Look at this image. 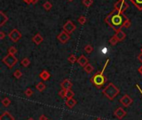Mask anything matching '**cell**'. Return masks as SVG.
<instances>
[{
  "instance_id": "cell-1",
  "label": "cell",
  "mask_w": 142,
  "mask_h": 120,
  "mask_svg": "<svg viewBox=\"0 0 142 120\" xmlns=\"http://www.w3.org/2000/svg\"><path fill=\"white\" fill-rule=\"evenodd\" d=\"M119 93H120L119 88L111 83H109V84L103 89L104 95L110 100H113L114 98L119 94Z\"/></svg>"
},
{
  "instance_id": "cell-2",
  "label": "cell",
  "mask_w": 142,
  "mask_h": 120,
  "mask_svg": "<svg viewBox=\"0 0 142 120\" xmlns=\"http://www.w3.org/2000/svg\"><path fill=\"white\" fill-rule=\"evenodd\" d=\"M107 64V63H106ZM106 64H105V67L103 68V70L101 71V73H99L97 74H96L94 77L92 78V82L94 83V84L97 87V88H100V87H101L102 85L104 84V83H105V77L103 76V72H104V69H105V68L106 67Z\"/></svg>"
},
{
  "instance_id": "cell-3",
  "label": "cell",
  "mask_w": 142,
  "mask_h": 120,
  "mask_svg": "<svg viewBox=\"0 0 142 120\" xmlns=\"http://www.w3.org/2000/svg\"><path fill=\"white\" fill-rule=\"evenodd\" d=\"M3 61L4 63L8 66V68H13V66L17 64V59L15 58L14 55H12V54H8L7 56L5 57V58L3 59Z\"/></svg>"
},
{
  "instance_id": "cell-4",
  "label": "cell",
  "mask_w": 142,
  "mask_h": 120,
  "mask_svg": "<svg viewBox=\"0 0 142 120\" xmlns=\"http://www.w3.org/2000/svg\"><path fill=\"white\" fill-rule=\"evenodd\" d=\"M123 23H124V19L121 15L116 14V15H114L111 18V23H112L113 26H116V27L121 26L123 24Z\"/></svg>"
},
{
  "instance_id": "cell-5",
  "label": "cell",
  "mask_w": 142,
  "mask_h": 120,
  "mask_svg": "<svg viewBox=\"0 0 142 120\" xmlns=\"http://www.w3.org/2000/svg\"><path fill=\"white\" fill-rule=\"evenodd\" d=\"M120 102L121 103L122 105H124L125 107H129L130 105L132 103V99L130 97L129 95L127 94H125L123 96V97L120 99Z\"/></svg>"
},
{
  "instance_id": "cell-6",
  "label": "cell",
  "mask_w": 142,
  "mask_h": 120,
  "mask_svg": "<svg viewBox=\"0 0 142 120\" xmlns=\"http://www.w3.org/2000/svg\"><path fill=\"white\" fill-rule=\"evenodd\" d=\"M9 38H11L12 41L17 42L20 39V38H21V34L19 31H17V30L14 29L9 34Z\"/></svg>"
},
{
  "instance_id": "cell-7",
  "label": "cell",
  "mask_w": 142,
  "mask_h": 120,
  "mask_svg": "<svg viewBox=\"0 0 142 120\" xmlns=\"http://www.w3.org/2000/svg\"><path fill=\"white\" fill-rule=\"evenodd\" d=\"M114 114L118 119H122L126 115V113L122 108H118V109H116V111L114 112Z\"/></svg>"
},
{
  "instance_id": "cell-8",
  "label": "cell",
  "mask_w": 142,
  "mask_h": 120,
  "mask_svg": "<svg viewBox=\"0 0 142 120\" xmlns=\"http://www.w3.org/2000/svg\"><path fill=\"white\" fill-rule=\"evenodd\" d=\"M57 38H58V40L61 42L62 43H66L69 39H70V36H69L67 34V33H65V32H62L59 35H58V37H57Z\"/></svg>"
},
{
  "instance_id": "cell-9",
  "label": "cell",
  "mask_w": 142,
  "mask_h": 120,
  "mask_svg": "<svg viewBox=\"0 0 142 120\" xmlns=\"http://www.w3.org/2000/svg\"><path fill=\"white\" fill-rule=\"evenodd\" d=\"M64 28V30L67 33V34H71V33H72L75 30L76 27H75L74 24H72L71 22H68L64 25V28Z\"/></svg>"
},
{
  "instance_id": "cell-10",
  "label": "cell",
  "mask_w": 142,
  "mask_h": 120,
  "mask_svg": "<svg viewBox=\"0 0 142 120\" xmlns=\"http://www.w3.org/2000/svg\"><path fill=\"white\" fill-rule=\"evenodd\" d=\"M61 87L62 88V89H65V90H69L72 88V83H71V81L69 79H65L63 80L62 83H61Z\"/></svg>"
},
{
  "instance_id": "cell-11",
  "label": "cell",
  "mask_w": 142,
  "mask_h": 120,
  "mask_svg": "<svg viewBox=\"0 0 142 120\" xmlns=\"http://www.w3.org/2000/svg\"><path fill=\"white\" fill-rule=\"evenodd\" d=\"M76 104H77V100H75L73 98H66V107L69 108V109H72L73 107L76 106Z\"/></svg>"
},
{
  "instance_id": "cell-12",
  "label": "cell",
  "mask_w": 142,
  "mask_h": 120,
  "mask_svg": "<svg viewBox=\"0 0 142 120\" xmlns=\"http://www.w3.org/2000/svg\"><path fill=\"white\" fill-rule=\"evenodd\" d=\"M0 120H14V118L8 112H4L0 116Z\"/></svg>"
},
{
  "instance_id": "cell-13",
  "label": "cell",
  "mask_w": 142,
  "mask_h": 120,
  "mask_svg": "<svg viewBox=\"0 0 142 120\" xmlns=\"http://www.w3.org/2000/svg\"><path fill=\"white\" fill-rule=\"evenodd\" d=\"M87 62H88V60H87V58H86L85 56H83V55L81 56L80 58H78V60H77V63L81 66V67H85L86 64H87Z\"/></svg>"
},
{
  "instance_id": "cell-14",
  "label": "cell",
  "mask_w": 142,
  "mask_h": 120,
  "mask_svg": "<svg viewBox=\"0 0 142 120\" xmlns=\"http://www.w3.org/2000/svg\"><path fill=\"white\" fill-rule=\"evenodd\" d=\"M39 77H40L43 80L47 81V79H49V78L51 77V74H50L49 73H48L47 71L43 70V71L40 73V75H39Z\"/></svg>"
},
{
  "instance_id": "cell-15",
  "label": "cell",
  "mask_w": 142,
  "mask_h": 120,
  "mask_svg": "<svg viewBox=\"0 0 142 120\" xmlns=\"http://www.w3.org/2000/svg\"><path fill=\"white\" fill-rule=\"evenodd\" d=\"M32 40L35 42L37 44H39V43H41L42 42H43V37H42V36L40 35V34H36L34 37H33V38H32Z\"/></svg>"
},
{
  "instance_id": "cell-16",
  "label": "cell",
  "mask_w": 142,
  "mask_h": 120,
  "mask_svg": "<svg viewBox=\"0 0 142 120\" xmlns=\"http://www.w3.org/2000/svg\"><path fill=\"white\" fill-rule=\"evenodd\" d=\"M116 37L117 39H118V41H122L124 38H126V34H124L122 31H118L117 34H116Z\"/></svg>"
},
{
  "instance_id": "cell-17",
  "label": "cell",
  "mask_w": 142,
  "mask_h": 120,
  "mask_svg": "<svg viewBox=\"0 0 142 120\" xmlns=\"http://www.w3.org/2000/svg\"><path fill=\"white\" fill-rule=\"evenodd\" d=\"M36 88H37L39 92H43V90L46 88V85H45L43 83L40 82V83H38L37 85H36Z\"/></svg>"
},
{
  "instance_id": "cell-18",
  "label": "cell",
  "mask_w": 142,
  "mask_h": 120,
  "mask_svg": "<svg viewBox=\"0 0 142 120\" xmlns=\"http://www.w3.org/2000/svg\"><path fill=\"white\" fill-rule=\"evenodd\" d=\"M2 104L4 105V107H8L11 104V100L8 98H4V99L2 100Z\"/></svg>"
},
{
  "instance_id": "cell-19",
  "label": "cell",
  "mask_w": 142,
  "mask_h": 120,
  "mask_svg": "<svg viewBox=\"0 0 142 120\" xmlns=\"http://www.w3.org/2000/svg\"><path fill=\"white\" fill-rule=\"evenodd\" d=\"M74 95H75L74 92L72 91L71 89L66 90V98H73Z\"/></svg>"
},
{
  "instance_id": "cell-20",
  "label": "cell",
  "mask_w": 142,
  "mask_h": 120,
  "mask_svg": "<svg viewBox=\"0 0 142 120\" xmlns=\"http://www.w3.org/2000/svg\"><path fill=\"white\" fill-rule=\"evenodd\" d=\"M84 70H85L86 73H91L93 71V67L91 64H86L85 67H84Z\"/></svg>"
},
{
  "instance_id": "cell-21",
  "label": "cell",
  "mask_w": 142,
  "mask_h": 120,
  "mask_svg": "<svg viewBox=\"0 0 142 120\" xmlns=\"http://www.w3.org/2000/svg\"><path fill=\"white\" fill-rule=\"evenodd\" d=\"M21 64L23 66V67H28V66L30 64V60L28 58H23L21 62Z\"/></svg>"
},
{
  "instance_id": "cell-22",
  "label": "cell",
  "mask_w": 142,
  "mask_h": 120,
  "mask_svg": "<svg viewBox=\"0 0 142 120\" xmlns=\"http://www.w3.org/2000/svg\"><path fill=\"white\" fill-rule=\"evenodd\" d=\"M13 75H14V77L16 78V79H20L21 77H22V73H21V71H20V70L17 69V70H16V71L14 72Z\"/></svg>"
},
{
  "instance_id": "cell-23",
  "label": "cell",
  "mask_w": 142,
  "mask_h": 120,
  "mask_svg": "<svg viewBox=\"0 0 142 120\" xmlns=\"http://www.w3.org/2000/svg\"><path fill=\"white\" fill-rule=\"evenodd\" d=\"M32 94H33V91L31 88H27L25 90V95L27 96V97H31Z\"/></svg>"
},
{
  "instance_id": "cell-24",
  "label": "cell",
  "mask_w": 142,
  "mask_h": 120,
  "mask_svg": "<svg viewBox=\"0 0 142 120\" xmlns=\"http://www.w3.org/2000/svg\"><path fill=\"white\" fill-rule=\"evenodd\" d=\"M92 50H93V47L92 45H86L85 47V51L87 53H91L92 52Z\"/></svg>"
},
{
  "instance_id": "cell-25",
  "label": "cell",
  "mask_w": 142,
  "mask_h": 120,
  "mask_svg": "<svg viewBox=\"0 0 142 120\" xmlns=\"http://www.w3.org/2000/svg\"><path fill=\"white\" fill-rule=\"evenodd\" d=\"M17 53V49H15L14 47H11L9 49H8V53L9 54H12V55H14L15 53Z\"/></svg>"
},
{
  "instance_id": "cell-26",
  "label": "cell",
  "mask_w": 142,
  "mask_h": 120,
  "mask_svg": "<svg viewBox=\"0 0 142 120\" xmlns=\"http://www.w3.org/2000/svg\"><path fill=\"white\" fill-rule=\"evenodd\" d=\"M66 90H65V89H62L61 91H59V93H58V95L60 96V97L61 98H66Z\"/></svg>"
},
{
  "instance_id": "cell-27",
  "label": "cell",
  "mask_w": 142,
  "mask_h": 120,
  "mask_svg": "<svg viewBox=\"0 0 142 120\" xmlns=\"http://www.w3.org/2000/svg\"><path fill=\"white\" fill-rule=\"evenodd\" d=\"M68 60H69V62L72 63V64H74V63L77 61V58L74 55H70V57L68 58Z\"/></svg>"
},
{
  "instance_id": "cell-28",
  "label": "cell",
  "mask_w": 142,
  "mask_h": 120,
  "mask_svg": "<svg viewBox=\"0 0 142 120\" xmlns=\"http://www.w3.org/2000/svg\"><path fill=\"white\" fill-rule=\"evenodd\" d=\"M117 42H118V39L116 38V36H115V37H113V38H111V40H110V43H111V44H113V45L116 44V43H117Z\"/></svg>"
},
{
  "instance_id": "cell-29",
  "label": "cell",
  "mask_w": 142,
  "mask_h": 120,
  "mask_svg": "<svg viewBox=\"0 0 142 120\" xmlns=\"http://www.w3.org/2000/svg\"><path fill=\"white\" fill-rule=\"evenodd\" d=\"M92 3V0H84V4H85L86 6H89Z\"/></svg>"
},
{
  "instance_id": "cell-30",
  "label": "cell",
  "mask_w": 142,
  "mask_h": 120,
  "mask_svg": "<svg viewBox=\"0 0 142 120\" xmlns=\"http://www.w3.org/2000/svg\"><path fill=\"white\" fill-rule=\"evenodd\" d=\"M39 120H48V119H47V118L46 116H45L44 114H43V115H41L40 117H39Z\"/></svg>"
},
{
  "instance_id": "cell-31",
  "label": "cell",
  "mask_w": 142,
  "mask_h": 120,
  "mask_svg": "<svg viewBox=\"0 0 142 120\" xmlns=\"http://www.w3.org/2000/svg\"><path fill=\"white\" fill-rule=\"evenodd\" d=\"M85 18H84V17H81V18H80V19H79V23H82V24H83V23H85Z\"/></svg>"
},
{
  "instance_id": "cell-32",
  "label": "cell",
  "mask_w": 142,
  "mask_h": 120,
  "mask_svg": "<svg viewBox=\"0 0 142 120\" xmlns=\"http://www.w3.org/2000/svg\"><path fill=\"white\" fill-rule=\"evenodd\" d=\"M44 7H45V8H47V9H49L50 7H51V5L48 4V3H47V4H44Z\"/></svg>"
},
{
  "instance_id": "cell-33",
  "label": "cell",
  "mask_w": 142,
  "mask_h": 120,
  "mask_svg": "<svg viewBox=\"0 0 142 120\" xmlns=\"http://www.w3.org/2000/svg\"><path fill=\"white\" fill-rule=\"evenodd\" d=\"M0 35H1V36H0V38H1V39H3V38H4V36H5V34H4V32H1V33H0Z\"/></svg>"
},
{
  "instance_id": "cell-34",
  "label": "cell",
  "mask_w": 142,
  "mask_h": 120,
  "mask_svg": "<svg viewBox=\"0 0 142 120\" xmlns=\"http://www.w3.org/2000/svg\"><path fill=\"white\" fill-rule=\"evenodd\" d=\"M138 58H139V60H140V62L142 63V53H140V55L138 56Z\"/></svg>"
},
{
  "instance_id": "cell-35",
  "label": "cell",
  "mask_w": 142,
  "mask_h": 120,
  "mask_svg": "<svg viewBox=\"0 0 142 120\" xmlns=\"http://www.w3.org/2000/svg\"><path fill=\"white\" fill-rule=\"evenodd\" d=\"M138 71H139V73H140V74L142 75V66H141V67H140V68H139Z\"/></svg>"
},
{
  "instance_id": "cell-36",
  "label": "cell",
  "mask_w": 142,
  "mask_h": 120,
  "mask_svg": "<svg viewBox=\"0 0 142 120\" xmlns=\"http://www.w3.org/2000/svg\"><path fill=\"white\" fill-rule=\"evenodd\" d=\"M135 2L139 4H142V0H135Z\"/></svg>"
},
{
  "instance_id": "cell-37",
  "label": "cell",
  "mask_w": 142,
  "mask_h": 120,
  "mask_svg": "<svg viewBox=\"0 0 142 120\" xmlns=\"http://www.w3.org/2000/svg\"><path fill=\"white\" fill-rule=\"evenodd\" d=\"M28 120H34V119H33L32 118H28Z\"/></svg>"
},
{
  "instance_id": "cell-38",
  "label": "cell",
  "mask_w": 142,
  "mask_h": 120,
  "mask_svg": "<svg viewBox=\"0 0 142 120\" xmlns=\"http://www.w3.org/2000/svg\"><path fill=\"white\" fill-rule=\"evenodd\" d=\"M96 120H101V118H98V119H96Z\"/></svg>"
},
{
  "instance_id": "cell-39",
  "label": "cell",
  "mask_w": 142,
  "mask_h": 120,
  "mask_svg": "<svg viewBox=\"0 0 142 120\" xmlns=\"http://www.w3.org/2000/svg\"><path fill=\"white\" fill-rule=\"evenodd\" d=\"M141 53H142V49H141Z\"/></svg>"
}]
</instances>
